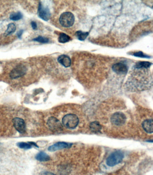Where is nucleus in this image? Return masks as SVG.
<instances>
[{
    "mask_svg": "<svg viewBox=\"0 0 153 175\" xmlns=\"http://www.w3.org/2000/svg\"><path fill=\"white\" fill-rule=\"evenodd\" d=\"M72 145V143L65 142H58L49 147L48 150L50 152L57 151L63 149L69 148Z\"/></svg>",
    "mask_w": 153,
    "mask_h": 175,
    "instance_id": "obj_9",
    "label": "nucleus"
},
{
    "mask_svg": "<svg viewBox=\"0 0 153 175\" xmlns=\"http://www.w3.org/2000/svg\"><path fill=\"white\" fill-rule=\"evenodd\" d=\"M110 120L114 125L120 126L123 125L125 123L126 121V116L123 113L117 112L113 115Z\"/></svg>",
    "mask_w": 153,
    "mask_h": 175,
    "instance_id": "obj_5",
    "label": "nucleus"
},
{
    "mask_svg": "<svg viewBox=\"0 0 153 175\" xmlns=\"http://www.w3.org/2000/svg\"><path fill=\"white\" fill-rule=\"evenodd\" d=\"M38 15L40 18L46 21H48L51 16V13L48 7L44 6L41 2L39 3Z\"/></svg>",
    "mask_w": 153,
    "mask_h": 175,
    "instance_id": "obj_7",
    "label": "nucleus"
},
{
    "mask_svg": "<svg viewBox=\"0 0 153 175\" xmlns=\"http://www.w3.org/2000/svg\"><path fill=\"white\" fill-rule=\"evenodd\" d=\"M27 70V67L24 65H19L11 70L10 74V78L16 79L20 77L26 73Z\"/></svg>",
    "mask_w": 153,
    "mask_h": 175,
    "instance_id": "obj_6",
    "label": "nucleus"
},
{
    "mask_svg": "<svg viewBox=\"0 0 153 175\" xmlns=\"http://www.w3.org/2000/svg\"><path fill=\"white\" fill-rule=\"evenodd\" d=\"M112 69L114 72L119 75H125L128 70L127 66L122 63H117L114 65Z\"/></svg>",
    "mask_w": 153,
    "mask_h": 175,
    "instance_id": "obj_10",
    "label": "nucleus"
},
{
    "mask_svg": "<svg viewBox=\"0 0 153 175\" xmlns=\"http://www.w3.org/2000/svg\"><path fill=\"white\" fill-rule=\"evenodd\" d=\"M40 175H55L53 173H50L49 172H47V171H45V172H41Z\"/></svg>",
    "mask_w": 153,
    "mask_h": 175,
    "instance_id": "obj_24",
    "label": "nucleus"
},
{
    "mask_svg": "<svg viewBox=\"0 0 153 175\" xmlns=\"http://www.w3.org/2000/svg\"><path fill=\"white\" fill-rule=\"evenodd\" d=\"M75 16L72 13L70 12H64L60 16V23L64 28L72 27L75 22Z\"/></svg>",
    "mask_w": 153,
    "mask_h": 175,
    "instance_id": "obj_3",
    "label": "nucleus"
},
{
    "mask_svg": "<svg viewBox=\"0 0 153 175\" xmlns=\"http://www.w3.org/2000/svg\"><path fill=\"white\" fill-rule=\"evenodd\" d=\"M48 126L53 132H59L63 130V125L60 121L54 117H51L48 119Z\"/></svg>",
    "mask_w": 153,
    "mask_h": 175,
    "instance_id": "obj_4",
    "label": "nucleus"
},
{
    "mask_svg": "<svg viewBox=\"0 0 153 175\" xmlns=\"http://www.w3.org/2000/svg\"><path fill=\"white\" fill-rule=\"evenodd\" d=\"M152 65V63L149 62H139L137 63L134 67L136 68L147 69L149 68Z\"/></svg>",
    "mask_w": 153,
    "mask_h": 175,
    "instance_id": "obj_17",
    "label": "nucleus"
},
{
    "mask_svg": "<svg viewBox=\"0 0 153 175\" xmlns=\"http://www.w3.org/2000/svg\"><path fill=\"white\" fill-rule=\"evenodd\" d=\"M62 123L64 126L67 129H75L79 123L78 117L74 114H68L63 118Z\"/></svg>",
    "mask_w": 153,
    "mask_h": 175,
    "instance_id": "obj_1",
    "label": "nucleus"
},
{
    "mask_svg": "<svg viewBox=\"0 0 153 175\" xmlns=\"http://www.w3.org/2000/svg\"><path fill=\"white\" fill-rule=\"evenodd\" d=\"M31 26L34 30H36L37 29V25L36 22L35 21H32L31 22Z\"/></svg>",
    "mask_w": 153,
    "mask_h": 175,
    "instance_id": "obj_23",
    "label": "nucleus"
},
{
    "mask_svg": "<svg viewBox=\"0 0 153 175\" xmlns=\"http://www.w3.org/2000/svg\"><path fill=\"white\" fill-rule=\"evenodd\" d=\"M133 56L135 57H140V58H150V57L148 55H146L144 54L143 52L141 51L138 52H135L133 53Z\"/></svg>",
    "mask_w": 153,
    "mask_h": 175,
    "instance_id": "obj_22",
    "label": "nucleus"
},
{
    "mask_svg": "<svg viewBox=\"0 0 153 175\" xmlns=\"http://www.w3.org/2000/svg\"><path fill=\"white\" fill-rule=\"evenodd\" d=\"M33 40L37 42H40L42 43H47L49 41V39L46 37H43V36H39L36 38H34Z\"/></svg>",
    "mask_w": 153,
    "mask_h": 175,
    "instance_id": "obj_21",
    "label": "nucleus"
},
{
    "mask_svg": "<svg viewBox=\"0 0 153 175\" xmlns=\"http://www.w3.org/2000/svg\"><path fill=\"white\" fill-rule=\"evenodd\" d=\"M89 34V33L88 32H83L81 31H77L75 33V35L76 36L77 39L81 41L85 40L88 37Z\"/></svg>",
    "mask_w": 153,
    "mask_h": 175,
    "instance_id": "obj_16",
    "label": "nucleus"
},
{
    "mask_svg": "<svg viewBox=\"0 0 153 175\" xmlns=\"http://www.w3.org/2000/svg\"><path fill=\"white\" fill-rule=\"evenodd\" d=\"M142 128L148 133L153 132V120L152 119H148L144 120L142 123Z\"/></svg>",
    "mask_w": 153,
    "mask_h": 175,
    "instance_id": "obj_12",
    "label": "nucleus"
},
{
    "mask_svg": "<svg viewBox=\"0 0 153 175\" xmlns=\"http://www.w3.org/2000/svg\"><path fill=\"white\" fill-rule=\"evenodd\" d=\"M22 18V15L20 12L12 13L10 15V19L13 21H18L21 19Z\"/></svg>",
    "mask_w": 153,
    "mask_h": 175,
    "instance_id": "obj_20",
    "label": "nucleus"
},
{
    "mask_svg": "<svg viewBox=\"0 0 153 175\" xmlns=\"http://www.w3.org/2000/svg\"><path fill=\"white\" fill-rule=\"evenodd\" d=\"M16 30V26L15 24L13 23H10L8 25L7 29L5 31V35L8 36L9 35L13 33Z\"/></svg>",
    "mask_w": 153,
    "mask_h": 175,
    "instance_id": "obj_19",
    "label": "nucleus"
},
{
    "mask_svg": "<svg viewBox=\"0 0 153 175\" xmlns=\"http://www.w3.org/2000/svg\"><path fill=\"white\" fill-rule=\"evenodd\" d=\"M70 39L71 38L70 36L64 33H61L58 38L59 42L61 43H66L70 41Z\"/></svg>",
    "mask_w": 153,
    "mask_h": 175,
    "instance_id": "obj_18",
    "label": "nucleus"
},
{
    "mask_svg": "<svg viewBox=\"0 0 153 175\" xmlns=\"http://www.w3.org/2000/svg\"><path fill=\"white\" fill-rule=\"evenodd\" d=\"M90 129L93 132L99 133L102 130V127L100 123L97 121H93L90 123Z\"/></svg>",
    "mask_w": 153,
    "mask_h": 175,
    "instance_id": "obj_15",
    "label": "nucleus"
},
{
    "mask_svg": "<svg viewBox=\"0 0 153 175\" xmlns=\"http://www.w3.org/2000/svg\"><path fill=\"white\" fill-rule=\"evenodd\" d=\"M13 125L15 129L19 133H24L26 130V125L25 121L20 118H15L13 120Z\"/></svg>",
    "mask_w": 153,
    "mask_h": 175,
    "instance_id": "obj_8",
    "label": "nucleus"
},
{
    "mask_svg": "<svg viewBox=\"0 0 153 175\" xmlns=\"http://www.w3.org/2000/svg\"><path fill=\"white\" fill-rule=\"evenodd\" d=\"M58 61L60 64L65 67H69L71 65V58L69 56L64 54L59 56Z\"/></svg>",
    "mask_w": 153,
    "mask_h": 175,
    "instance_id": "obj_11",
    "label": "nucleus"
},
{
    "mask_svg": "<svg viewBox=\"0 0 153 175\" xmlns=\"http://www.w3.org/2000/svg\"><path fill=\"white\" fill-rule=\"evenodd\" d=\"M124 153L121 150H117L111 153L108 157L106 163L109 166H114L121 163L124 159Z\"/></svg>",
    "mask_w": 153,
    "mask_h": 175,
    "instance_id": "obj_2",
    "label": "nucleus"
},
{
    "mask_svg": "<svg viewBox=\"0 0 153 175\" xmlns=\"http://www.w3.org/2000/svg\"><path fill=\"white\" fill-rule=\"evenodd\" d=\"M22 33H23V30H20L19 32H18L17 36L19 38H21L22 36Z\"/></svg>",
    "mask_w": 153,
    "mask_h": 175,
    "instance_id": "obj_25",
    "label": "nucleus"
},
{
    "mask_svg": "<svg viewBox=\"0 0 153 175\" xmlns=\"http://www.w3.org/2000/svg\"><path fill=\"white\" fill-rule=\"evenodd\" d=\"M17 146L21 149H30L33 147L38 148V146L34 142H19L17 143Z\"/></svg>",
    "mask_w": 153,
    "mask_h": 175,
    "instance_id": "obj_13",
    "label": "nucleus"
},
{
    "mask_svg": "<svg viewBox=\"0 0 153 175\" xmlns=\"http://www.w3.org/2000/svg\"><path fill=\"white\" fill-rule=\"evenodd\" d=\"M35 158L37 160L40 162L48 161L50 160L49 156L43 151L39 152L38 154H36Z\"/></svg>",
    "mask_w": 153,
    "mask_h": 175,
    "instance_id": "obj_14",
    "label": "nucleus"
}]
</instances>
